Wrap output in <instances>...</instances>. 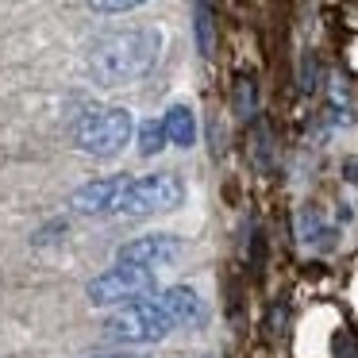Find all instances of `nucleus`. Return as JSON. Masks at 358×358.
<instances>
[{"label": "nucleus", "instance_id": "f257e3e1", "mask_svg": "<svg viewBox=\"0 0 358 358\" xmlns=\"http://www.w3.org/2000/svg\"><path fill=\"white\" fill-rule=\"evenodd\" d=\"M162 55V35L155 27H131V31L104 35L89 50V73L96 85H127L155 70Z\"/></svg>", "mask_w": 358, "mask_h": 358}, {"label": "nucleus", "instance_id": "f03ea898", "mask_svg": "<svg viewBox=\"0 0 358 358\" xmlns=\"http://www.w3.org/2000/svg\"><path fill=\"white\" fill-rule=\"evenodd\" d=\"M170 327H173L170 312H166L162 301H155V296H139V301L120 304V308L112 312L108 320H104V331H108V339H116V343H135V347L166 339V335H170Z\"/></svg>", "mask_w": 358, "mask_h": 358}, {"label": "nucleus", "instance_id": "7ed1b4c3", "mask_svg": "<svg viewBox=\"0 0 358 358\" xmlns=\"http://www.w3.org/2000/svg\"><path fill=\"white\" fill-rule=\"evenodd\" d=\"M131 127L135 124L127 108H93L73 127V143H78V150H85L93 158H112L127 147Z\"/></svg>", "mask_w": 358, "mask_h": 358}, {"label": "nucleus", "instance_id": "20e7f679", "mask_svg": "<svg viewBox=\"0 0 358 358\" xmlns=\"http://www.w3.org/2000/svg\"><path fill=\"white\" fill-rule=\"evenodd\" d=\"M150 293H155V270L139 266V262H120L85 285L89 304H96V308L127 304V301H139V296H150Z\"/></svg>", "mask_w": 358, "mask_h": 358}, {"label": "nucleus", "instance_id": "39448f33", "mask_svg": "<svg viewBox=\"0 0 358 358\" xmlns=\"http://www.w3.org/2000/svg\"><path fill=\"white\" fill-rule=\"evenodd\" d=\"M185 201V181L178 173H147V178H131L124 201H120V216H155V212H173Z\"/></svg>", "mask_w": 358, "mask_h": 358}, {"label": "nucleus", "instance_id": "423d86ee", "mask_svg": "<svg viewBox=\"0 0 358 358\" xmlns=\"http://www.w3.org/2000/svg\"><path fill=\"white\" fill-rule=\"evenodd\" d=\"M131 178H96L89 185L73 189L70 193V208L81 212V216H120V201H124Z\"/></svg>", "mask_w": 358, "mask_h": 358}, {"label": "nucleus", "instance_id": "0eeeda50", "mask_svg": "<svg viewBox=\"0 0 358 358\" xmlns=\"http://www.w3.org/2000/svg\"><path fill=\"white\" fill-rule=\"evenodd\" d=\"M185 255V243L178 235H166V231H155V235H139V239L124 243L116 250L120 262H139V266H150V270H162V266H173L178 258Z\"/></svg>", "mask_w": 358, "mask_h": 358}, {"label": "nucleus", "instance_id": "6e6552de", "mask_svg": "<svg viewBox=\"0 0 358 358\" xmlns=\"http://www.w3.org/2000/svg\"><path fill=\"white\" fill-rule=\"evenodd\" d=\"M158 301H162V308L170 312V320L178 327H204L208 324V304H204V296L196 293V289L170 285V289L158 293Z\"/></svg>", "mask_w": 358, "mask_h": 358}, {"label": "nucleus", "instance_id": "1a4fd4ad", "mask_svg": "<svg viewBox=\"0 0 358 358\" xmlns=\"http://www.w3.org/2000/svg\"><path fill=\"white\" fill-rule=\"evenodd\" d=\"M162 124H166V135H170L173 147L185 150V147H193V143H196V116H193L189 104H173V108L162 116Z\"/></svg>", "mask_w": 358, "mask_h": 358}, {"label": "nucleus", "instance_id": "9d476101", "mask_svg": "<svg viewBox=\"0 0 358 358\" xmlns=\"http://www.w3.org/2000/svg\"><path fill=\"white\" fill-rule=\"evenodd\" d=\"M193 35H196V50H201L204 58H212V50H216V20H212L208 4H196V12H193Z\"/></svg>", "mask_w": 358, "mask_h": 358}, {"label": "nucleus", "instance_id": "9b49d317", "mask_svg": "<svg viewBox=\"0 0 358 358\" xmlns=\"http://www.w3.org/2000/svg\"><path fill=\"white\" fill-rule=\"evenodd\" d=\"M166 143H170V135H166V124H162V120H147V124H139V155H143V158L158 155Z\"/></svg>", "mask_w": 358, "mask_h": 358}, {"label": "nucleus", "instance_id": "f8f14e48", "mask_svg": "<svg viewBox=\"0 0 358 358\" xmlns=\"http://www.w3.org/2000/svg\"><path fill=\"white\" fill-rule=\"evenodd\" d=\"M255 81L250 78H239V85H235V112L239 116H255Z\"/></svg>", "mask_w": 358, "mask_h": 358}, {"label": "nucleus", "instance_id": "ddd939ff", "mask_svg": "<svg viewBox=\"0 0 358 358\" xmlns=\"http://www.w3.org/2000/svg\"><path fill=\"white\" fill-rule=\"evenodd\" d=\"M139 4H147V0H89V8H93V12H101V16L131 12V8H139Z\"/></svg>", "mask_w": 358, "mask_h": 358}, {"label": "nucleus", "instance_id": "4468645a", "mask_svg": "<svg viewBox=\"0 0 358 358\" xmlns=\"http://www.w3.org/2000/svg\"><path fill=\"white\" fill-rule=\"evenodd\" d=\"M58 235H66V220H55V224H47V227H43V231H39V235H35V239H31V243H39V247H43V243H50V239H58Z\"/></svg>", "mask_w": 358, "mask_h": 358}, {"label": "nucleus", "instance_id": "2eb2a0df", "mask_svg": "<svg viewBox=\"0 0 358 358\" xmlns=\"http://www.w3.org/2000/svg\"><path fill=\"white\" fill-rule=\"evenodd\" d=\"M93 358H143V355H127V350H116V355H93Z\"/></svg>", "mask_w": 358, "mask_h": 358}]
</instances>
